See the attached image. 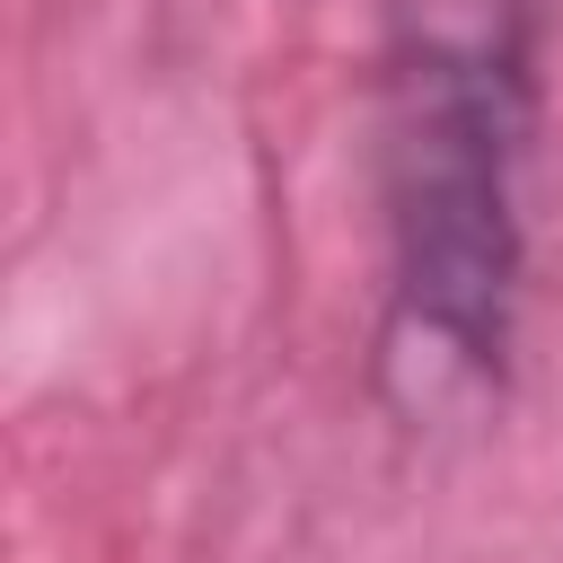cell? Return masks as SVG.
<instances>
[{
    "instance_id": "cell-1",
    "label": "cell",
    "mask_w": 563,
    "mask_h": 563,
    "mask_svg": "<svg viewBox=\"0 0 563 563\" xmlns=\"http://www.w3.org/2000/svg\"><path fill=\"white\" fill-rule=\"evenodd\" d=\"M537 0H396L378 194H387V387L440 413L501 378L528 273Z\"/></svg>"
}]
</instances>
